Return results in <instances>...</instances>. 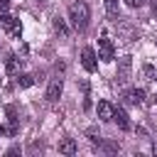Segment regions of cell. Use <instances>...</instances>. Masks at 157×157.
I'll return each instance as SVG.
<instances>
[{
  "instance_id": "6da1fadb",
  "label": "cell",
  "mask_w": 157,
  "mask_h": 157,
  "mask_svg": "<svg viewBox=\"0 0 157 157\" xmlns=\"http://www.w3.org/2000/svg\"><path fill=\"white\" fill-rule=\"evenodd\" d=\"M69 20H71L74 29L83 32V29L88 27V20H91L88 5H86V2H71V5H69Z\"/></svg>"
},
{
  "instance_id": "7a4b0ae2",
  "label": "cell",
  "mask_w": 157,
  "mask_h": 157,
  "mask_svg": "<svg viewBox=\"0 0 157 157\" xmlns=\"http://www.w3.org/2000/svg\"><path fill=\"white\" fill-rule=\"evenodd\" d=\"M0 25H2L12 37H20V34H22V22H20L17 17H12V15H7V12L0 15Z\"/></svg>"
},
{
  "instance_id": "3957f363",
  "label": "cell",
  "mask_w": 157,
  "mask_h": 157,
  "mask_svg": "<svg viewBox=\"0 0 157 157\" xmlns=\"http://www.w3.org/2000/svg\"><path fill=\"white\" fill-rule=\"evenodd\" d=\"M98 59H101V61H113V59H115V49H113V42H110L105 34L98 39Z\"/></svg>"
},
{
  "instance_id": "277c9868",
  "label": "cell",
  "mask_w": 157,
  "mask_h": 157,
  "mask_svg": "<svg viewBox=\"0 0 157 157\" xmlns=\"http://www.w3.org/2000/svg\"><path fill=\"white\" fill-rule=\"evenodd\" d=\"M81 64H83V69H86L88 74H93V71L98 69V61H96V52H93L91 47H83V52H81Z\"/></svg>"
},
{
  "instance_id": "5b68a950",
  "label": "cell",
  "mask_w": 157,
  "mask_h": 157,
  "mask_svg": "<svg viewBox=\"0 0 157 157\" xmlns=\"http://www.w3.org/2000/svg\"><path fill=\"white\" fill-rule=\"evenodd\" d=\"M61 91H64V83H61V78H52V81H49V88H47V101H49V103L59 101Z\"/></svg>"
},
{
  "instance_id": "8992f818",
  "label": "cell",
  "mask_w": 157,
  "mask_h": 157,
  "mask_svg": "<svg viewBox=\"0 0 157 157\" xmlns=\"http://www.w3.org/2000/svg\"><path fill=\"white\" fill-rule=\"evenodd\" d=\"M123 98H125V103H130V105H142L145 91H142V88H128V91L123 93Z\"/></svg>"
},
{
  "instance_id": "52a82bcc",
  "label": "cell",
  "mask_w": 157,
  "mask_h": 157,
  "mask_svg": "<svg viewBox=\"0 0 157 157\" xmlns=\"http://www.w3.org/2000/svg\"><path fill=\"white\" fill-rule=\"evenodd\" d=\"M96 113H98V120L108 123V120H113V113H115V108H113L108 101H98V105H96Z\"/></svg>"
},
{
  "instance_id": "ba28073f",
  "label": "cell",
  "mask_w": 157,
  "mask_h": 157,
  "mask_svg": "<svg viewBox=\"0 0 157 157\" xmlns=\"http://www.w3.org/2000/svg\"><path fill=\"white\" fill-rule=\"evenodd\" d=\"M113 120L118 123V128H120V130H130V118H128V113H125L123 108H115Z\"/></svg>"
},
{
  "instance_id": "9c48e42d",
  "label": "cell",
  "mask_w": 157,
  "mask_h": 157,
  "mask_svg": "<svg viewBox=\"0 0 157 157\" xmlns=\"http://www.w3.org/2000/svg\"><path fill=\"white\" fill-rule=\"evenodd\" d=\"M76 150H78V145H76L74 137H64V140L59 142V152H61V155H76Z\"/></svg>"
},
{
  "instance_id": "30bf717a",
  "label": "cell",
  "mask_w": 157,
  "mask_h": 157,
  "mask_svg": "<svg viewBox=\"0 0 157 157\" xmlns=\"http://www.w3.org/2000/svg\"><path fill=\"white\" fill-rule=\"evenodd\" d=\"M130 66H132V61H130V56H123V59H120V69H118V81H128V74H130Z\"/></svg>"
},
{
  "instance_id": "8fae6325",
  "label": "cell",
  "mask_w": 157,
  "mask_h": 157,
  "mask_svg": "<svg viewBox=\"0 0 157 157\" xmlns=\"http://www.w3.org/2000/svg\"><path fill=\"white\" fill-rule=\"evenodd\" d=\"M17 66H20L17 54H7V59H5V71H7V74H17Z\"/></svg>"
},
{
  "instance_id": "7c38bea8",
  "label": "cell",
  "mask_w": 157,
  "mask_h": 157,
  "mask_svg": "<svg viewBox=\"0 0 157 157\" xmlns=\"http://www.w3.org/2000/svg\"><path fill=\"white\" fill-rule=\"evenodd\" d=\"M103 5H105L108 17H110V20H115V17H118V0H103Z\"/></svg>"
},
{
  "instance_id": "4fadbf2b",
  "label": "cell",
  "mask_w": 157,
  "mask_h": 157,
  "mask_svg": "<svg viewBox=\"0 0 157 157\" xmlns=\"http://www.w3.org/2000/svg\"><path fill=\"white\" fill-rule=\"evenodd\" d=\"M32 83H34V76H29V74H20L17 76V86L20 88H29Z\"/></svg>"
},
{
  "instance_id": "5bb4252c",
  "label": "cell",
  "mask_w": 157,
  "mask_h": 157,
  "mask_svg": "<svg viewBox=\"0 0 157 157\" xmlns=\"http://www.w3.org/2000/svg\"><path fill=\"white\" fill-rule=\"evenodd\" d=\"M54 29H56L61 37H66V34H69V27H66V22H64L61 17H54Z\"/></svg>"
},
{
  "instance_id": "9a60e30c",
  "label": "cell",
  "mask_w": 157,
  "mask_h": 157,
  "mask_svg": "<svg viewBox=\"0 0 157 157\" xmlns=\"http://www.w3.org/2000/svg\"><path fill=\"white\" fill-rule=\"evenodd\" d=\"M142 74H145L147 78H155V76H157V74H155V69H152L150 64H145V66H142Z\"/></svg>"
},
{
  "instance_id": "2e32d148",
  "label": "cell",
  "mask_w": 157,
  "mask_h": 157,
  "mask_svg": "<svg viewBox=\"0 0 157 157\" xmlns=\"http://www.w3.org/2000/svg\"><path fill=\"white\" fill-rule=\"evenodd\" d=\"M125 5L128 7H142V5H147V0H125Z\"/></svg>"
},
{
  "instance_id": "e0dca14e",
  "label": "cell",
  "mask_w": 157,
  "mask_h": 157,
  "mask_svg": "<svg viewBox=\"0 0 157 157\" xmlns=\"http://www.w3.org/2000/svg\"><path fill=\"white\" fill-rule=\"evenodd\" d=\"M7 7H10V0H0V15L7 12Z\"/></svg>"
},
{
  "instance_id": "ac0fdd59",
  "label": "cell",
  "mask_w": 157,
  "mask_h": 157,
  "mask_svg": "<svg viewBox=\"0 0 157 157\" xmlns=\"http://www.w3.org/2000/svg\"><path fill=\"white\" fill-rule=\"evenodd\" d=\"M152 12H155V17H157V2H152Z\"/></svg>"
},
{
  "instance_id": "d6986e66",
  "label": "cell",
  "mask_w": 157,
  "mask_h": 157,
  "mask_svg": "<svg viewBox=\"0 0 157 157\" xmlns=\"http://www.w3.org/2000/svg\"><path fill=\"white\" fill-rule=\"evenodd\" d=\"M155 101H157V93H155Z\"/></svg>"
},
{
  "instance_id": "ffe728a7",
  "label": "cell",
  "mask_w": 157,
  "mask_h": 157,
  "mask_svg": "<svg viewBox=\"0 0 157 157\" xmlns=\"http://www.w3.org/2000/svg\"><path fill=\"white\" fill-rule=\"evenodd\" d=\"M155 78H157V76H155Z\"/></svg>"
}]
</instances>
